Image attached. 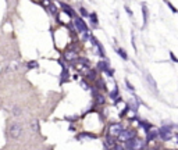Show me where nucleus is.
<instances>
[{"instance_id":"2f4dec72","label":"nucleus","mask_w":178,"mask_h":150,"mask_svg":"<svg viewBox=\"0 0 178 150\" xmlns=\"http://www.w3.org/2000/svg\"><path fill=\"white\" fill-rule=\"evenodd\" d=\"M128 111H130V107H128V104H127V107H125L124 110L120 113V118H124L125 115H127V113H128Z\"/></svg>"},{"instance_id":"4be33fe9","label":"nucleus","mask_w":178,"mask_h":150,"mask_svg":"<svg viewBox=\"0 0 178 150\" xmlns=\"http://www.w3.org/2000/svg\"><path fill=\"white\" fill-rule=\"evenodd\" d=\"M118 97H120V92H118V86L116 85V86L113 88V90L110 92V99L111 100H117Z\"/></svg>"},{"instance_id":"c756f323","label":"nucleus","mask_w":178,"mask_h":150,"mask_svg":"<svg viewBox=\"0 0 178 150\" xmlns=\"http://www.w3.org/2000/svg\"><path fill=\"white\" fill-rule=\"evenodd\" d=\"M78 114L75 115H65V121H70V122H74V121H78Z\"/></svg>"},{"instance_id":"58836bf2","label":"nucleus","mask_w":178,"mask_h":150,"mask_svg":"<svg viewBox=\"0 0 178 150\" xmlns=\"http://www.w3.org/2000/svg\"><path fill=\"white\" fill-rule=\"evenodd\" d=\"M125 11L128 13V16H132V13H131V10H130V7H125Z\"/></svg>"},{"instance_id":"7c9ffc66","label":"nucleus","mask_w":178,"mask_h":150,"mask_svg":"<svg viewBox=\"0 0 178 150\" xmlns=\"http://www.w3.org/2000/svg\"><path fill=\"white\" fill-rule=\"evenodd\" d=\"M79 85L82 86V89H84V90H89V89H91V86L86 83V81H84V79H81V81H79Z\"/></svg>"},{"instance_id":"473e14b6","label":"nucleus","mask_w":178,"mask_h":150,"mask_svg":"<svg viewBox=\"0 0 178 150\" xmlns=\"http://www.w3.org/2000/svg\"><path fill=\"white\" fill-rule=\"evenodd\" d=\"M79 13H81L82 17H89V13L85 10V7H79Z\"/></svg>"},{"instance_id":"423d86ee","label":"nucleus","mask_w":178,"mask_h":150,"mask_svg":"<svg viewBox=\"0 0 178 150\" xmlns=\"http://www.w3.org/2000/svg\"><path fill=\"white\" fill-rule=\"evenodd\" d=\"M157 131H159V138L162 139L163 142H168L171 138H173V131H171L170 128H167V126H162Z\"/></svg>"},{"instance_id":"72a5a7b5","label":"nucleus","mask_w":178,"mask_h":150,"mask_svg":"<svg viewBox=\"0 0 178 150\" xmlns=\"http://www.w3.org/2000/svg\"><path fill=\"white\" fill-rule=\"evenodd\" d=\"M110 150H125V147L123 146V145H117V143H116V145H114V146H113Z\"/></svg>"},{"instance_id":"393cba45","label":"nucleus","mask_w":178,"mask_h":150,"mask_svg":"<svg viewBox=\"0 0 178 150\" xmlns=\"http://www.w3.org/2000/svg\"><path fill=\"white\" fill-rule=\"evenodd\" d=\"M25 67L28 70H35V68H39V63L35 61V60H31V61H28V63L25 64Z\"/></svg>"},{"instance_id":"ea45409f","label":"nucleus","mask_w":178,"mask_h":150,"mask_svg":"<svg viewBox=\"0 0 178 150\" xmlns=\"http://www.w3.org/2000/svg\"><path fill=\"white\" fill-rule=\"evenodd\" d=\"M146 150H157V149H156V147H147Z\"/></svg>"},{"instance_id":"39448f33","label":"nucleus","mask_w":178,"mask_h":150,"mask_svg":"<svg viewBox=\"0 0 178 150\" xmlns=\"http://www.w3.org/2000/svg\"><path fill=\"white\" fill-rule=\"evenodd\" d=\"M136 135L138 132L135 131V129H124L121 134L118 135V140H121V142H127V140H130V139H134V138H136Z\"/></svg>"},{"instance_id":"412c9836","label":"nucleus","mask_w":178,"mask_h":150,"mask_svg":"<svg viewBox=\"0 0 178 150\" xmlns=\"http://www.w3.org/2000/svg\"><path fill=\"white\" fill-rule=\"evenodd\" d=\"M98 72L96 70H92V68H89L88 72H86V79H89V81H96L98 79V75H96Z\"/></svg>"},{"instance_id":"aec40b11","label":"nucleus","mask_w":178,"mask_h":150,"mask_svg":"<svg viewBox=\"0 0 178 150\" xmlns=\"http://www.w3.org/2000/svg\"><path fill=\"white\" fill-rule=\"evenodd\" d=\"M89 20H91V24L93 25V28H98V25H99L98 14L96 13H89Z\"/></svg>"},{"instance_id":"dca6fc26","label":"nucleus","mask_w":178,"mask_h":150,"mask_svg":"<svg viewBox=\"0 0 178 150\" xmlns=\"http://www.w3.org/2000/svg\"><path fill=\"white\" fill-rule=\"evenodd\" d=\"M139 125L143 128V132H145V134L150 132V131L153 129V125H152L150 122H147L146 119H145V121H143V119H139Z\"/></svg>"},{"instance_id":"5701e85b","label":"nucleus","mask_w":178,"mask_h":150,"mask_svg":"<svg viewBox=\"0 0 178 150\" xmlns=\"http://www.w3.org/2000/svg\"><path fill=\"white\" fill-rule=\"evenodd\" d=\"M77 63L78 64H82V65H85L86 68H91V61L85 58V57H78L77 58Z\"/></svg>"},{"instance_id":"79ce46f5","label":"nucleus","mask_w":178,"mask_h":150,"mask_svg":"<svg viewBox=\"0 0 178 150\" xmlns=\"http://www.w3.org/2000/svg\"><path fill=\"white\" fill-rule=\"evenodd\" d=\"M163 150H167V149H163Z\"/></svg>"},{"instance_id":"7ed1b4c3","label":"nucleus","mask_w":178,"mask_h":150,"mask_svg":"<svg viewBox=\"0 0 178 150\" xmlns=\"http://www.w3.org/2000/svg\"><path fill=\"white\" fill-rule=\"evenodd\" d=\"M74 25H75V31L78 33H86V32H89V28H88V25H86V22L84 21L82 17H75L74 18Z\"/></svg>"},{"instance_id":"f8f14e48","label":"nucleus","mask_w":178,"mask_h":150,"mask_svg":"<svg viewBox=\"0 0 178 150\" xmlns=\"http://www.w3.org/2000/svg\"><path fill=\"white\" fill-rule=\"evenodd\" d=\"M159 138V131L157 129H152L150 132H147L146 134V143H150V142H153V140H156Z\"/></svg>"},{"instance_id":"f257e3e1","label":"nucleus","mask_w":178,"mask_h":150,"mask_svg":"<svg viewBox=\"0 0 178 150\" xmlns=\"http://www.w3.org/2000/svg\"><path fill=\"white\" fill-rule=\"evenodd\" d=\"M124 147L125 150H145L147 147V143L139 138H134L124 142Z\"/></svg>"},{"instance_id":"f03ea898","label":"nucleus","mask_w":178,"mask_h":150,"mask_svg":"<svg viewBox=\"0 0 178 150\" xmlns=\"http://www.w3.org/2000/svg\"><path fill=\"white\" fill-rule=\"evenodd\" d=\"M8 134L13 139H20L21 135H23V125L20 122H13L10 125V129H8Z\"/></svg>"},{"instance_id":"1a4fd4ad","label":"nucleus","mask_w":178,"mask_h":150,"mask_svg":"<svg viewBox=\"0 0 178 150\" xmlns=\"http://www.w3.org/2000/svg\"><path fill=\"white\" fill-rule=\"evenodd\" d=\"M145 79H146V82L149 83V86H150V89L153 90V92H157V83H156L155 78L149 74V72H145Z\"/></svg>"},{"instance_id":"b1692460","label":"nucleus","mask_w":178,"mask_h":150,"mask_svg":"<svg viewBox=\"0 0 178 150\" xmlns=\"http://www.w3.org/2000/svg\"><path fill=\"white\" fill-rule=\"evenodd\" d=\"M31 128H32V131L33 132H39L40 131V125H39V119H32L31 121Z\"/></svg>"},{"instance_id":"f704fd0d","label":"nucleus","mask_w":178,"mask_h":150,"mask_svg":"<svg viewBox=\"0 0 178 150\" xmlns=\"http://www.w3.org/2000/svg\"><path fill=\"white\" fill-rule=\"evenodd\" d=\"M49 8H50V13H52V14H57V7H56L54 4H50Z\"/></svg>"},{"instance_id":"a211bd4d","label":"nucleus","mask_w":178,"mask_h":150,"mask_svg":"<svg viewBox=\"0 0 178 150\" xmlns=\"http://www.w3.org/2000/svg\"><path fill=\"white\" fill-rule=\"evenodd\" d=\"M95 82H96V85H98V86H96V89H98V90H100V89L103 90V92H106V90H107V85H106V82H104V79H103V78H98Z\"/></svg>"},{"instance_id":"f3484780","label":"nucleus","mask_w":178,"mask_h":150,"mask_svg":"<svg viewBox=\"0 0 178 150\" xmlns=\"http://www.w3.org/2000/svg\"><path fill=\"white\" fill-rule=\"evenodd\" d=\"M93 97H95V106H103V104L106 103V97L102 95L100 92H99L98 95H95Z\"/></svg>"},{"instance_id":"cd10ccee","label":"nucleus","mask_w":178,"mask_h":150,"mask_svg":"<svg viewBox=\"0 0 178 150\" xmlns=\"http://www.w3.org/2000/svg\"><path fill=\"white\" fill-rule=\"evenodd\" d=\"M10 110H11V113H13V115H20V114L23 113V110H21L18 106H13Z\"/></svg>"},{"instance_id":"37998d69","label":"nucleus","mask_w":178,"mask_h":150,"mask_svg":"<svg viewBox=\"0 0 178 150\" xmlns=\"http://www.w3.org/2000/svg\"><path fill=\"white\" fill-rule=\"evenodd\" d=\"M91 1H92V0H91Z\"/></svg>"},{"instance_id":"4c0bfd02","label":"nucleus","mask_w":178,"mask_h":150,"mask_svg":"<svg viewBox=\"0 0 178 150\" xmlns=\"http://www.w3.org/2000/svg\"><path fill=\"white\" fill-rule=\"evenodd\" d=\"M132 48H134V50H135V52H136V45H135V36H134V33H132Z\"/></svg>"},{"instance_id":"c85d7f7f","label":"nucleus","mask_w":178,"mask_h":150,"mask_svg":"<svg viewBox=\"0 0 178 150\" xmlns=\"http://www.w3.org/2000/svg\"><path fill=\"white\" fill-rule=\"evenodd\" d=\"M124 82H125V85H127V89H128L130 92H135V88L132 86V83L130 82V79L125 78V79H124Z\"/></svg>"},{"instance_id":"6e6552de","label":"nucleus","mask_w":178,"mask_h":150,"mask_svg":"<svg viewBox=\"0 0 178 150\" xmlns=\"http://www.w3.org/2000/svg\"><path fill=\"white\" fill-rule=\"evenodd\" d=\"M63 58L67 61H77L78 58V52L77 50H65L63 53Z\"/></svg>"},{"instance_id":"c9c22d12","label":"nucleus","mask_w":178,"mask_h":150,"mask_svg":"<svg viewBox=\"0 0 178 150\" xmlns=\"http://www.w3.org/2000/svg\"><path fill=\"white\" fill-rule=\"evenodd\" d=\"M106 74H107V77L113 78V77H114V70H113V68H108L107 71H106Z\"/></svg>"},{"instance_id":"9d476101","label":"nucleus","mask_w":178,"mask_h":150,"mask_svg":"<svg viewBox=\"0 0 178 150\" xmlns=\"http://www.w3.org/2000/svg\"><path fill=\"white\" fill-rule=\"evenodd\" d=\"M60 6H61V10L64 11V13H65V14H67V16L70 17V18H75V17H77V16H75V11H74V10H72V8H71L68 4L61 3Z\"/></svg>"},{"instance_id":"a19ab883","label":"nucleus","mask_w":178,"mask_h":150,"mask_svg":"<svg viewBox=\"0 0 178 150\" xmlns=\"http://www.w3.org/2000/svg\"><path fill=\"white\" fill-rule=\"evenodd\" d=\"M175 128H177V129H178V124H177V125H175Z\"/></svg>"},{"instance_id":"0eeeda50","label":"nucleus","mask_w":178,"mask_h":150,"mask_svg":"<svg viewBox=\"0 0 178 150\" xmlns=\"http://www.w3.org/2000/svg\"><path fill=\"white\" fill-rule=\"evenodd\" d=\"M96 138H98V135L89 132V131H84V132H79L75 135V139L79 142H85V140H91V139H96Z\"/></svg>"},{"instance_id":"2eb2a0df","label":"nucleus","mask_w":178,"mask_h":150,"mask_svg":"<svg viewBox=\"0 0 178 150\" xmlns=\"http://www.w3.org/2000/svg\"><path fill=\"white\" fill-rule=\"evenodd\" d=\"M68 79H70V71H68V68H63L61 74H60V85L65 83Z\"/></svg>"},{"instance_id":"6ab92c4d","label":"nucleus","mask_w":178,"mask_h":150,"mask_svg":"<svg viewBox=\"0 0 178 150\" xmlns=\"http://www.w3.org/2000/svg\"><path fill=\"white\" fill-rule=\"evenodd\" d=\"M114 145H116V140H114V138H113L111 135H108V134H107L106 139H104V147H106V149H108V147L111 149V147H113Z\"/></svg>"},{"instance_id":"ddd939ff","label":"nucleus","mask_w":178,"mask_h":150,"mask_svg":"<svg viewBox=\"0 0 178 150\" xmlns=\"http://www.w3.org/2000/svg\"><path fill=\"white\" fill-rule=\"evenodd\" d=\"M96 68H98V71L106 72L108 68H110V64H108L106 60H100V61L98 63V65H96Z\"/></svg>"},{"instance_id":"a878e982","label":"nucleus","mask_w":178,"mask_h":150,"mask_svg":"<svg viewBox=\"0 0 178 150\" xmlns=\"http://www.w3.org/2000/svg\"><path fill=\"white\" fill-rule=\"evenodd\" d=\"M117 53H118V56L123 60H128V54H127V52H125L124 49H117Z\"/></svg>"},{"instance_id":"20e7f679","label":"nucleus","mask_w":178,"mask_h":150,"mask_svg":"<svg viewBox=\"0 0 178 150\" xmlns=\"http://www.w3.org/2000/svg\"><path fill=\"white\" fill-rule=\"evenodd\" d=\"M124 131V126L121 122H111L108 125V135H111L113 138H118V135Z\"/></svg>"},{"instance_id":"9b49d317","label":"nucleus","mask_w":178,"mask_h":150,"mask_svg":"<svg viewBox=\"0 0 178 150\" xmlns=\"http://www.w3.org/2000/svg\"><path fill=\"white\" fill-rule=\"evenodd\" d=\"M140 7H142V16H143V28L147 25V20H149V8L145 3H142L140 4Z\"/></svg>"},{"instance_id":"4468645a","label":"nucleus","mask_w":178,"mask_h":150,"mask_svg":"<svg viewBox=\"0 0 178 150\" xmlns=\"http://www.w3.org/2000/svg\"><path fill=\"white\" fill-rule=\"evenodd\" d=\"M128 107H130V110L134 111L135 114L138 113V109H139V103L136 102V99L134 97V99H130L128 100Z\"/></svg>"},{"instance_id":"e433bc0d","label":"nucleus","mask_w":178,"mask_h":150,"mask_svg":"<svg viewBox=\"0 0 178 150\" xmlns=\"http://www.w3.org/2000/svg\"><path fill=\"white\" fill-rule=\"evenodd\" d=\"M170 57H171V60H173L174 63H178V58H177V57H175V54H174L173 52H170Z\"/></svg>"},{"instance_id":"bb28decb","label":"nucleus","mask_w":178,"mask_h":150,"mask_svg":"<svg viewBox=\"0 0 178 150\" xmlns=\"http://www.w3.org/2000/svg\"><path fill=\"white\" fill-rule=\"evenodd\" d=\"M162 125L163 126H167V128H170V129H173V128H175V125L171 122L170 119H163L162 121Z\"/></svg>"}]
</instances>
